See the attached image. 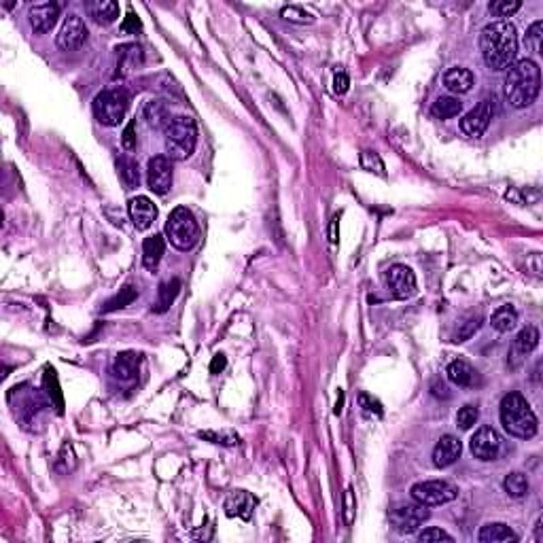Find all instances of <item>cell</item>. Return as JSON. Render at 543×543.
<instances>
[{
  "label": "cell",
  "mask_w": 543,
  "mask_h": 543,
  "mask_svg": "<svg viewBox=\"0 0 543 543\" xmlns=\"http://www.w3.org/2000/svg\"><path fill=\"white\" fill-rule=\"evenodd\" d=\"M479 51L490 70H505L518 53V34L509 21H490L479 34Z\"/></svg>",
  "instance_id": "obj_1"
},
{
  "label": "cell",
  "mask_w": 543,
  "mask_h": 543,
  "mask_svg": "<svg viewBox=\"0 0 543 543\" xmlns=\"http://www.w3.org/2000/svg\"><path fill=\"white\" fill-rule=\"evenodd\" d=\"M541 89V70L539 64L530 57L518 59L507 68L503 93L509 106L526 108L530 106Z\"/></svg>",
  "instance_id": "obj_2"
},
{
  "label": "cell",
  "mask_w": 543,
  "mask_h": 543,
  "mask_svg": "<svg viewBox=\"0 0 543 543\" xmlns=\"http://www.w3.org/2000/svg\"><path fill=\"white\" fill-rule=\"evenodd\" d=\"M498 411H501V424L511 437L530 439L537 435V416L520 392H507L501 399Z\"/></svg>",
  "instance_id": "obj_3"
},
{
  "label": "cell",
  "mask_w": 543,
  "mask_h": 543,
  "mask_svg": "<svg viewBox=\"0 0 543 543\" xmlns=\"http://www.w3.org/2000/svg\"><path fill=\"white\" fill-rule=\"evenodd\" d=\"M197 144L195 121L187 115H176L165 125V151L174 161H182L193 155Z\"/></svg>",
  "instance_id": "obj_4"
},
{
  "label": "cell",
  "mask_w": 543,
  "mask_h": 543,
  "mask_svg": "<svg viewBox=\"0 0 543 543\" xmlns=\"http://www.w3.org/2000/svg\"><path fill=\"white\" fill-rule=\"evenodd\" d=\"M163 233L168 242L178 250H191L199 240V225L193 216V212L185 206H178L170 212Z\"/></svg>",
  "instance_id": "obj_5"
},
{
  "label": "cell",
  "mask_w": 543,
  "mask_h": 543,
  "mask_svg": "<svg viewBox=\"0 0 543 543\" xmlns=\"http://www.w3.org/2000/svg\"><path fill=\"white\" fill-rule=\"evenodd\" d=\"M127 104H129V98H127L125 89H121V87L104 89L93 98V115L102 125L115 127L123 121V117L127 112Z\"/></svg>",
  "instance_id": "obj_6"
},
{
  "label": "cell",
  "mask_w": 543,
  "mask_h": 543,
  "mask_svg": "<svg viewBox=\"0 0 543 543\" xmlns=\"http://www.w3.org/2000/svg\"><path fill=\"white\" fill-rule=\"evenodd\" d=\"M411 498L424 507H437V505H445L450 501L456 498L458 490L456 486H452L450 481L443 479H426V481H418L411 486L409 490Z\"/></svg>",
  "instance_id": "obj_7"
},
{
  "label": "cell",
  "mask_w": 543,
  "mask_h": 543,
  "mask_svg": "<svg viewBox=\"0 0 543 543\" xmlns=\"http://www.w3.org/2000/svg\"><path fill=\"white\" fill-rule=\"evenodd\" d=\"M494 110H496L494 98H484L460 119V132L469 138H479L488 129L494 117Z\"/></svg>",
  "instance_id": "obj_8"
},
{
  "label": "cell",
  "mask_w": 543,
  "mask_h": 543,
  "mask_svg": "<svg viewBox=\"0 0 543 543\" xmlns=\"http://www.w3.org/2000/svg\"><path fill=\"white\" fill-rule=\"evenodd\" d=\"M390 524L397 532L401 535H414L426 520H428V509L420 503H409V505H399L390 511Z\"/></svg>",
  "instance_id": "obj_9"
},
{
  "label": "cell",
  "mask_w": 543,
  "mask_h": 543,
  "mask_svg": "<svg viewBox=\"0 0 543 543\" xmlns=\"http://www.w3.org/2000/svg\"><path fill=\"white\" fill-rule=\"evenodd\" d=\"M386 288L392 299H407L416 293V274L403 263H395L384 274Z\"/></svg>",
  "instance_id": "obj_10"
},
{
  "label": "cell",
  "mask_w": 543,
  "mask_h": 543,
  "mask_svg": "<svg viewBox=\"0 0 543 543\" xmlns=\"http://www.w3.org/2000/svg\"><path fill=\"white\" fill-rule=\"evenodd\" d=\"M503 439L496 428L492 426H479L469 441V450L477 460H494L501 452Z\"/></svg>",
  "instance_id": "obj_11"
},
{
  "label": "cell",
  "mask_w": 543,
  "mask_h": 543,
  "mask_svg": "<svg viewBox=\"0 0 543 543\" xmlns=\"http://www.w3.org/2000/svg\"><path fill=\"white\" fill-rule=\"evenodd\" d=\"M148 189L157 195H165L172 187V161L165 155H155L146 163Z\"/></svg>",
  "instance_id": "obj_12"
},
{
  "label": "cell",
  "mask_w": 543,
  "mask_h": 543,
  "mask_svg": "<svg viewBox=\"0 0 543 543\" xmlns=\"http://www.w3.org/2000/svg\"><path fill=\"white\" fill-rule=\"evenodd\" d=\"M85 40H87V25H85L83 17L76 15V13H70V15L64 19L62 28H59L57 47H59L62 51H74V49H78Z\"/></svg>",
  "instance_id": "obj_13"
},
{
  "label": "cell",
  "mask_w": 543,
  "mask_h": 543,
  "mask_svg": "<svg viewBox=\"0 0 543 543\" xmlns=\"http://www.w3.org/2000/svg\"><path fill=\"white\" fill-rule=\"evenodd\" d=\"M127 212H129V218H132L134 227L140 229V231L148 229L157 218V206L146 195L132 197L129 204H127Z\"/></svg>",
  "instance_id": "obj_14"
},
{
  "label": "cell",
  "mask_w": 543,
  "mask_h": 543,
  "mask_svg": "<svg viewBox=\"0 0 543 543\" xmlns=\"http://www.w3.org/2000/svg\"><path fill=\"white\" fill-rule=\"evenodd\" d=\"M59 17V4L57 2H40V4H34L28 13V19H30V25L36 34H45L49 32L55 21Z\"/></svg>",
  "instance_id": "obj_15"
},
{
  "label": "cell",
  "mask_w": 543,
  "mask_h": 543,
  "mask_svg": "<svg viewBox=\"0 0 543 543\" xmlns=\"http://www.w3.org/2000/svg\"><path fill=\"white\" fill-rule=\"evenodd\" d=\"M460 452H462V443H460L458 437L441 435L439 441L433 448V465L439 467V469H445V467H450L458 460Z\"/></svg>",
  "instance_id": "obj_16"
},
{
  "label": "cell",
  "mask_w": 543,
  "mask_h": 543,
  "mask_svg": "<svg viewBox=\"0 0 543 543\" xmlns=\"http://www.w3.org/2000/svg\"><path fill=\"white\" fill-rule=\"evenodd\" d=\"M255 505H257V498L246 492V490H231L223 503L225 507V513L229 518H242V520H250L252 518V511H255Z\"/></svg>",
  "instance_id": "obj_17"
},
{
  "label": "cell",
  "mask_w": 543,
  "mask_h": 543,
  "mask_svg": "<svg viewBox=\"0 0 543 543\" xmlns=\"http://www.w3.org/2000/svg\"><path fill=\"white\" fill-rule=\"evenodd\" d=\"M85 11L100 25H110L119 17V4L112 2V0H91V2H85Z\"/></svg>",
  "instance_id": "obj_18"
},
{
  "label": "cell",
  "mask_w": 543,
  "mask_h": 543,
  "mask_svg": "<svg viewBox=\"0 0 543 543\" xmlns=\"http://www.w3.org/2000/svg\"><path fill=\"white\" fill-rule=\"evenodd\" d=\"M473 83H475L473 72L467 70V68H460V66L450 68V70L443 74V85H445V89H450L452 93H467V91H471Z\"/></svg>",
  "instance_id": "obj_19"
},
{
  "label": "cell",
  "mask_w": 543,
  "mask_h": 543,
  "mask_svg": "<svg viewBox=\"0 0 543 543\" xmlns=\"http://www.w3.org/2000/svg\"><path fill=\"white\" fill-rule=\"evenodd\" d=\"M477 539H479V543H515L518 535L503 522H490V524L481 526Z\"/></svg>",
  "instance_id": "obj_20"
},
{
  "label": "cell",
  "mask_w": 543,
  "mask_h": 543,
  "mask_svg": "<svg viewBox=\"0 0 543 543\" xmlns=\"http://www.w3.org/2000/svg\"><path fill=\"white\" fill-rule=\"evenodd\" d=\"M142 64V49L134 42L117 47V74H127Z\"/></svg>",
  "instance_id": "obj_21"
},
{
  "label": "cell",
  "mask_w": 543,
  "mask_h": 543,
  "mask_svg": "<svg viewBox=\"0 0 543 543\" xmlns=\"http://www.w3.org/2000/svg\"><path fill=\"white\" fill-rule=\"evenodd\" d=\"M165 252V240L163 235L155 233V235H148L144 242H142V263L146 269H157L161 257Z\"/></svg>",
  "instance_id": "obj_22"
},
{
  "label": "cell",
  "mask_w": 543,
  "mask_h": 543,
  "mask_svg": "<svg viewBox=\"0 0 543 543\" xmlns=\"http://www.w3.org/2000/svg\"><path fill=\"white\" fill-rule=\"evenodd\" d=\"M138 365H140V354L138 352H119L115 356V363H112V373L121 380H129L136 375L138 371Z\"/></svg>",
  "instance_id": "obj_23"
},
{
  "label": "cell",
  "mask_w": 543,
  "mask_h": 543,
  "mask_svg": "<svg viewBox=\"0 0 543 543\" xmlns=\"http://www.w3.org/2000/svg\"><path fill=\"white\" fill-rule=\"evenodd\" d=\"M537 344H539V331H537V327L528 325V327H524V329L518 333V337L513 339L511 356L522 358V356H526L528 352H532V350L537 348Z\"/></svg>",
  "instance_id": "obj_24"
},
{
  "label": "cell",
  "mask_w": 543,
  "mask_h": 543,
  "mask_svg": "<svg viewBox=\"0 0 543 543\" xmlns=\"http://www.w3.org/2000/svg\"><path fill=\"white\" fill-rule=\"evenodd\" d=\"M178 291H180V280L178 278H170V280L161 282L159 288H157V301L153 305V312L161 314V312L170 310V305L174 303Z\"/></svg>",
  "instance_id": "obj_25"
},
{
  "label": "cell",
  "mask_w": 543,
  "mask_h": 543,
  "mask_svg": "<svg viewBox=\"0 0 543 543\" xmlns=\"http://www.w3.org/2000/svg\"><path fill=\"white\" fill-rule=\"evenodd\" d=\"M445 373H448V380H450L452 384H456V386H471V384H473V378H475L473 367H471L467 361H462V358L452 361V363L448 365Z\"/></svg>",
  "instance_id": "obj_26"
},
{
  "label": "cell",
  "mask_w": 543,
  "mask_h": 543,
  "mask_svg": "<svg viewBox=\"0 0 543 543\" xmlns=\"http://www.w3.org/2000/svg\"><path fill=\"white\" fill-rule=\"evenodd\" d=\"M117 174L123 182L125 189H136L140 182V174H138V163L129 157V155H121L117 159Z\"/></svg>",
  "instance_id": "obj_27"
},
{
  "label": "cell",
  "mask_w": 543,
  "mask_h": 543,
  "mask_svg": "<svg viewBox=\"0 0 543 543\" xmlns=\"http://www.w3.org/2000/svg\"><path fill=\"white\" fill-rule=\"evenodd\" d=\"M460 110H462V102L458 98H452V95H441L431 106V115L435 119H452V117L460 115Z\"/></svg>",
  "instance_id": "obj_28"
},
{
  "label": "cell",
  "mask_w": 543,
  "mask_h": 543,
  "mask_svg": "<svg viewBox=\"0 0 543 543\" xmlns=\"http://www.w3.org/2000/svg\"><path fill=\"white\" fill-rule=\"evenodd\" d=\"M490 325H492L496 331L507 333V331H511V329L518 325V312H515L511 305H501V308H496V310L492 312Z\"/></svg>",
  "instance_id": "obj_29"
},
{
  "label": "cell",
  "mask_w": 543,
  "mask_h": 543,
  "mask_svg": "<svg viewBox=\"0 0 543 543\" xmlns=\"http://www.w3.org/2000/svg\"><path fill=\"white\" fill-rule=\"evenodd\" d=\"M144 119H146V123H148L151 127H155V129L161 127V125H168L170 119H168V108H165V104L159 102V100L146 102V104H144Z\"/></svg>",
  "instance_id": "obj_30"
},
{
  "label": "cell",
  "mask_w": 543,
  "mask_h": 543,
  "mask_svg": "<svg viewBox=\"0 0 543 543\" xmlns=\"http://www.w3.org/2000/svg\"><path fill=\"white\" fill-rule=\"evenodd\" d=\"M503 488L509 496L513 498H522L528 492V477L520 471L507 473V477L503 479Z\"/></svg>",
  "instance_id": "obj_31"
},
{
  "label": "cell",
  "mask_w": 543,
  "mask_h": 543,
  "mask_svg": "<svg viewBox=\"0 0 543 543\" xmlns=\"http://www.w3.org/2000/svg\"><path fill=\"white\" fill-rule=\"evenodd\" d=\"M136 297H138V291H136L132 284H125L123 288H119V293H117L112 299H108V301H106L104 312H112V310L125 308V305H129Z\"/></svg>",
  "instance_id": "obj_32"
},
{
  "label": "cell",
  "mask_w": 543,
  "mask_h": 543,
  "mask_svg": "<svg viewBox=\"0 0 543 543\" xmlns=\"http://www.w3.org/2000/svg\"><path fill=\"white\" fill-rule=\"evenodd\" d=\"M522 6L520 0H494L488 4V11L492 17H498L496 21H503V17H511Z\"/></svg>",
  "instance_id": "obj_33"
},
{
  "label": "cell",
  "mask_w": 543,
  "mask_h": 543,
  "mask_svg": "<svg viewBox=\"0 0 543 543\" xmlns=\"http://www.w3.org/2000/svg\"><path fill=\"white\" fill-rule=\"evenodd\" d=\"M280 15H282V19H286L291 23H312L314 21V17L308 11H303L301 6H295V4L282 6Z\"/></svg>",
  "instance_id": "obj_34"
},
{
  "label": "cell",
  "mask_w": 543,
  "mask_h": 543,
  "mask_svg": "<svg viewBox=\"0 0 543 543\" xmlns=\"http://www.w3.org/2000/svg\"><path fill=\"white\" fill-rule=\"evenodd\" d=\"M479 418V409L475 405H462L456 414V424L462 428V431H469L471 426H475Z\"/></svg>",
  "instance_id": "obj_35"
},
{
  "label": "cell",
  "mask_w": 543,
  "mask_h": 543,
  "mask_svg": "<svg viewBox=\"0 0 543 543\" xmlns=\"http://www.w3.org/2000/svg\"><path fill=\"white\" fill-rule=\"evenodd\" d=\"M361 168L367 170V172H375V174L384 176V163H382L380 155L373 153V151H363L361 153Z\"/></svg>",
  "instance_id": "obj_36"
},
{
  "label": "cell",
  "mask_w": 543,
  "mask_h": 543,
  "mask_svg": "<svg viewBox=\"0 0 543 543\" xmlns=\"http://www.w3.org/2000/svg\"><path fill=\"white\" fill-rule=\"evenodd\" d=\"M358 405L367 416H382V403L378 399H373L371 395H367V392L358 395Z\"/></svg>",
  "instance_id": "obj_37"
},
{
  "label": "cell",
  "mask_w": 543,
  "mask_h": 543,
  "mask_svg": "<svg viewBox=\"0 0 543 543\" xmlns=\"http://www.w3.org/2000/svg\"><path fill=\"white\" fill-rule=\"evenodd\" d=\"M418 541H422V543H431V541H454V537L452 535H448L445 530H441V528H435V526H431V528H424L422 532H418Z\"/></svg>",
  "instance_id": "obj_38"
},
{
  "label": "cell",
  "mask_w": 543,
  "mask_h": 543,
  "mask_svg": "<svg viewBox=\"0 0 543 543\" xmlns=\"http://www.w3.org/2000/svg\"><path fill=\"white\" fill-rule=\"evenodd\" d=\"M541 30H543V21L539 19V21H535L530 28H528V32H526V42L532 47V51H537V53H541Z\"/></svg>",
  "instance_id": "obj_39"
},
{
  "label": "cell",
  "mask_w": 543,
  "mask_h": 543,
  "mask_svg": "<svg viewBox=\"0 0 543 543\" xmlns=\"http://www.w3.org/2000/svg\"><path fill=\"white\" fill-rule=\"evenodd\" d=\"M354 509H356V501H354L352 488H346V492H344V520H346V524H352Z\"/></svg>",
  "instance_id": "obj_40"
},
{
  "label": "cell",
  "mask_w": 543,
  "mask_h": 543,
  "mask_svg": "<svg viewBox=\"0 0 543 543\" xmlns=\"http://www.w3.org/2000/svg\"><path fill=\"white\" fill-rule=\"evenodd\" d=\"M121 144H123L125 151H134V148H136V121H129L127 127L123 129Z\"/></svg>",
  "instance_id": "obj_41"
},
{
  "label": "cell",
  "mask_w": 543,
  "mask_h": 543,
  "mask_svg": "<svg viewBox=\"0 0 543 543\" xmlns=\"http://www.w3.org/2000/svg\"><path fill=\"white\" fill-rule=\"evenodd\" d=\"M348 85H350L348 74H346L344 70H337V72H335V76H333V91H335L337 95H341V93H346V91H348Z\"/></svg>",
  "instance_id": "obj_42"
},
{
  "label": "cell",
  "mask_w": 543,
  "mask_h": 543,
  "mask_svg": "<svg viewBox=\"0 0 543 543\" xmlns=\"http://www.w3.org/2000/svg\"><path fill=\"white\" fill-rule=\"evenodd\" d=\"M121 30H123V32H132V34H136V32H140V30H142V23H140V19H138L134 13H127V15H125V19H123V23H121Z\"/></svg>",
  "instance_id": "obj_43"
},
{
  "label": "cell",
  "mask_w": 543,
  "mask_h": 543,
  "mask_svg": "<svg viewBox=\"0 0 543 543\" xmlns=\"http://www.w3.org/2000/svg\"><path fill=\"white\" fill-rule=\"evenodd\" d=\"M227 365V358L223 354H214L212 363H210V373H221Z\"/></svg>",
  "instance_id": "obj_44"
},
{
  "label": "cell",
  "mask_w": 543,
  "mask_h": 543,
  "mask_svg": "<svg viewBox=\"0 0 543 543\" xmlns=\"http://www.w3.org/2000/svg\"><path fill=\"white\" fill-rule=\"evenodd\" d=\"M329 238H331V242H337V216H333V221H331Z\"/></svg>",
  "instance_id": "obj_45"
},
{
  "label": "cell",
  "mask_w": 543,
  "mask_h": 543,
  "mask_svg": "<svg viewBox=\"0 0 543 543\" xmlns=\"http://www.w3.org/2000/svg\"><path fill=\"white\" fill-rule=\"evenodd\" d=\"M341 403H344V395L339 392V397H337V403H335V414H339V411H341Z\"/></svg>",
  "instance_id": "obj_46"
}]
</instances>
